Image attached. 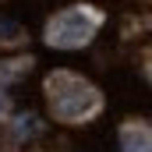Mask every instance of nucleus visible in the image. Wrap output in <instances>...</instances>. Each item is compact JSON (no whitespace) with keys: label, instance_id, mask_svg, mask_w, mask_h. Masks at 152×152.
<instances>
[{"label":"nucleus","instance_id":"f257e3e1","mask_svg":"<svg viewBox=\"0 0 152 152\" xmlns=\"http://www.w3.org/2000/svg\"><path fill=\"white\" fill-rule=\"evenodd\" d=\"M46 92H50L53 113L60 120H81V117L96 113V106H99V92L75 75H53L46 81Z\"/></svg>","mask_w":152,"mask_h":152},{"label":"nucleus","instance_id":"20e7f679","mask_svg":"<svg viewBox=\"0 0 152 152\" xmlns=\"http://www.w3.org/2000/svg\"><path fill=\"white\" fill-rule=\"evenodd\" d=\"M18 39H21V25L0 14V42H18Z\"/></svg>","mask_w":152,"mask_h":152},{"label":"nucleus","instance_id":"f03ea898","mask_svg":"<svg viewBox=\"0 0 152 152\" xmlns=\"http://www.w3.org/2000/svg\"><path fill=\"white\" fill-rule=\"evenodd\" d=\"M96 25L99 21L92 14H85V11H64V14H57L50 21L46 39L53 46H60V50H75V46H85L88 39L96 36Z\"/></svg>","mask_w":152,"mask_h":152},{"label":"nucleus","instance_id":"7ed1b4c3","mask_svg":"<svg viewBox=\"0 0 152 152\" xmlns=\"http://www.w3.org/2000/svg\"><path fill=\"white\" fill-rule=\"evenodd\" d=\"M120 152H152V134H149V131H138V127L124 131Z\"/></svg>","mask_w":152,"mask_h":152}]
</instances>
